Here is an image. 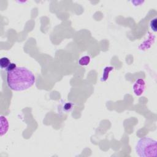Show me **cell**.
<instances>
[{"instance_id":"cell-9","label":"cell","mask_w":157,"mask_h":157,"mask_svg":"<svg viewBox=\"0 0 157 157\" xmlns=\"http://www.w3.org/2000/svg\"><path fill=\"white\" fill-rule=\"evenodd\" d=\"M150 26L151 28V29L156 32L157 31V26H156V18H155L153 20H151L150 23Z\"/></svg>"},{"instance_id":"cell-4","label":"cell","mask_w":157,"mask_h":157,"mask_svg":"<svg viewBox=\"0 0 157 157\" xmlns=\"http://www.w3.org/2000/svg\"><path fill=\"white\" fill-rule=\"evenodd\" d=\"M74 104L71 101H63L58 107V112L61 113L70 112L74 108Z\"/></svg>"},{"instance_id":"cell-3","label":"cell","mask_w":157,"mask_h":157,"mask_svg":"<svg viewBox=\"0 0 157 157\" xmlns=\"http://www.w3.org/2000/svg\"><path fill=\"white\" fill-rule=\"evenodd\" d=\"M133 91L136 96L142 95L145 89V82L142 78H138L134 82L132 86Z\"/></svg>"},{"instance_id":"cell-1","label":"cell","mask_w":157,"mask_h":157,"mask_svg":"<svg viewBox=\"0 0 157 157\" xmlns=\"http://www.w3.org/2000/svg\"><path fill=\"white\" fill-rule=\"evenodd\" d=\"M35 81L36 77L34 74L24 67H17L7 74V85L13 91L26 90L31 88Z\"/></svg>"},{"instance_id":"cell-8","label":"cell","mask_w":157,"mask_h":157,"mask_svg":"<svg viewBox=\"0 0 157 157\" xmlns=\"http://www.w3.org/2000/svg\"><path fill=\"white\" fill-rule=\"evenodd\" d=\"M91 61V58L89 56L85 55L80 58V59L78 61V64L80 66H87Z\"/></svg>"},{"instance_id":"cell-7","label":"cell","mask_w":157,"mask_h":157,"mask_svg":"<svg viewBox=\"0 0 157 157\" xmlns=\"http://www.w3.org/2000/svg\"><path fill=\"white\" fill-rule=\"evenodd\" d=\"M10 63V61L7 57H2L0 59V66L1 69H6Z\"/></svg>"},{"instance_id":"cell-10","label":"cell","mask_w":157,"mask_h":157,"mask_svg":"<svg viewBox=\"0 0 157 157\" xmlns=\"http://www.w3.org/2000/svg\"><path fill=\"white\" fill-rule=\"evenodd\" d=\"M17 67V66L15 63H11L8 66V67L6 69V71L7 72H9V71H11L12 70H13L14 69H15Z\"/></svg>"},{"instance_id":"cell-2","label":"cell","mask_w":157,"mask_h":157,"mask_svg":"<svg viewBox=\"0 0 157 157\" xmlns=\"http://www.w3.org/2000/svg\"><path fill=\"white\" fill-rule=\"evenodd\" d=\"M136 151L139 157H156L157 156V142L150 137L140 139L136 146Z\"/></svg>"},{"instance_id":"cell-5","label":"cell","mask_w":157,"mask_h":157,"mask_svg":"<svg viewBox=\"0 0 157 157\" xmlns=\"http://www.w3.org/2000/svg\"><path fill=\"white\" fill-rule=\"evenodd\" d=\"M9 129V122L5 117L1 116V136L5 134Z\"/></svg>"},{"instance_id":"cell-6","label":"cell","mask_w":157,"mask_h":157,"mask_svg":"<svg viewBox=\"0 0 157 157\" xmlns=\"http://www.w3.org/2000/svg\"><path fill=\"white\" fill-rule=\"evenodd\" d=\"M113 69V67L112 66H107L105 67H104V70H103V73H102V75L101 78V80L102 82H105L107 80L108 77H109V73Z\"/></svg>"}]
</instances>
